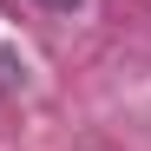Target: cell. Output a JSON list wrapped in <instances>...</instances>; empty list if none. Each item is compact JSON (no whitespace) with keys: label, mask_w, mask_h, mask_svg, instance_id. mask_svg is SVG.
Here are the masks:
<instances>
[{"label":"cell","mask_w":151,"mask_h":151,"mask_svg":"<svg viewBox=\"0 0 151 151\" xmlns=\"http://www.w3.org/2000/svg\"><path fill=\"white\" fill-rule=\"evenodd\" d=\"M46 7H79V0H46Z\"/></svg>","instance_id":"cell-2"},{"label":"cell","mask_w":151,"mask_h":151,"mask_svg":"<svg viewBox=\"0 0 151 151\" xmlns=\"http://www.w3.org/2000/svg\"><path fill=\"white\" fill-rule=\"evenodd\" d=\"M20 72H27V66H20V59L7 53V46H0V86H13V79H20Z\"/></svg>","instance_id":"cell-1"}]
</instances>
